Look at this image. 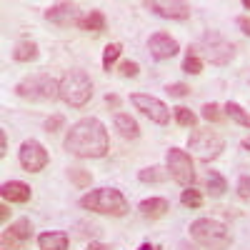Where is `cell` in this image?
<instances>
[{"label": "cell", "instance_id": "6da1fadb", "mask_svg": "<svg viewBox=\"0 0 250 250\" xmlns=\"http://www.w3.org/2000/svg\"><path fill=\"white\" fill-rule=\"evenodd\" d=\"M62 148L75 158H105L110 150L108 128L98 118H80L70 125Z\"/></svg>", "mask_w": 250, "mask_h": 250}, {"label": "cell", "instance_id": "7a4b0ae2", "mask_svg": "<svg viewBox=\"0 0 250 250\" xmlns=\"http://www.w3.org/2000/svg\"><path fill=\"white\" fill-rule=\"evenodd\" d=\"M78 205L83 210H90L98 215H110V218H123L130 210L128 198L118 188H98V190H90L78 200Z\"/></svg>", "mask_w": 250, "mask_h": 250}, {"label": "cell", "instance_id": "3957f363", "mask_svg": "<svg viewBox=\"0 0 250 250\" xmlns=\"http://www.w3.org/2000/svg\"><path fill=\"white\" fill-rule=\"evenodd\" d=\"M15 95L30 103H53L60 98V80L50 73H33L15 83Z\"/></svg>", "mask_w": 250, "mask_h": 250}, {"label": "cell", "instance_id": "277c9868", "mask_svg": "<svg viewBox=\"0 0 250 250\" xmlns=\"http://www.w3.org/2000/svg\"><path fill=\"white\" fill-rule=\"evenodd\" d=\"M188 230H190V238L205 250H228L233 243L228 225L215 218H198L190 223Z\"/></svg>", "mask_w": 250, "mask_h": 250}, {"label": "cell", "instance_id": "5b68a950", "mask_svg": "<svg viewBox=\"0 0 250 250\" xmlns=\"http://www.w3.org/2000/svg\"><path fill=\"white\" fill-rule=\"evenodd\" d=\"M93 98V80L85 70H68L60 78V98L70 108H85Z\"/></svg>", "mask_w": 250, "mask_h": 250}, {"label": "cell", "instance_id": "8992f818", "mask_svg": "<svg viewBox=\"0 0 250 250\" xmlns=\"http://www.w3.org/2000/svg\"><path fill=\"white\" fill-rule=\"evenodd\" d=\"M195 50L203 60H208L210 65H228L233 58H235V45L230 40H225L220 33L210 30L205 33L198 43H195Z\"/></svg>", "mask_w": 250, "mask_h": 250}, {"label": "cell", "instance_id": "52a82bcc", "mask_svg": "<svg viewBox=\"0 0 250 250\" xmlns=\"http://www.w3.org/2000/svg\"><path fill=\"white\" fill-rule=\"evenodd\" d=\"M188 148H190V153H193L198 160L213 163V160H218V158L223 155L225 140H223L215 130H210V128H195V130L190 133V138H188Z\"/></svg>", "mask_w": 250, "mask_h": 250}, {"label": "cell", "instance_id": "ba28073f", "mask_svg": "<svg viewBox=\"0 0 250 250\" xmlns=\"http://www.w3.org/2000/svg\"><path fill=\"white\" fill-rule=\"evenodd\" d=\"M165 168H168L170 178L183 185V188H193L198 175H195V163L190 158V153H185L180 148H170L165 153Z\"/></svg>", "mask_w": 250, "mask_h": 250}, {"label": "cell", "instance_id": "9c48e42d", "mask_svg": "<svg viewBox=\"0 0 250 250\" xmlns=\"http://www.w3.org/2000/svg\"><path fill=\"white\" fill-rule=\"evenodd\" d=\"M130 103L135 105V110H140L145 118L155 125H168L170 123V108L155 95H148V93H133L130 95Z\"/></svg>", "mask_w": 250, "mask_h": 250}, {"label": "cell", "instance_id": "30bf717a", "mask_svg": "<svg viewBox=\"0 0 250 250\" xmlns=\"http://www.w3.org/2000/svg\"><path fill=\"white\" fill-rule=\"evenodd\" d=\"M18 163H20V168H23L25 173H40L45 168V165L50 163V155L45 150V145L30 138L25 140L23 145H20V150H18Z\"/></svg>", "mask_w": 250, "mask_h": 250}, {"label": "cell", "instance_id": "8fae6325", "mask_svg": "<svg viewBox=\"0 0 250 250\" xmlns=\"http://www.w3.org/2000/svg\"><path fill=\"white\" fill-rule=\"evenodd\" d=\"M33 233H35V228L30 218H18L3 230V250H18L20 245H25L33 238Z\"/></svg>", "mask_w": 250, "mask_h": 250}, {"label": "cell", "instance_id": "7c38bea8", "mask_svg": "<svg viewBox=\"0 0 250 250\" xmlns=\"http://www.w3.org/2000/svg\"><path fill=\"white\" fill-rule=\"evenodd\" d=\"M145 10L155 13L158 18H165V20H178V23H183V20L190 18V5L188 3H180V0H170V3H163V0H145Z\"/></svg>", "mask_w": 250, "mask_h": 250}, {"label": "cell", "instance_id": "4fadbf2b", "mask_svg": "<svg viewBox=\"0 0 250 250\" xmlns=\"http://www.w3.org/2000/svg\"><path fill=\"white\" fill-rule=\"evenodd\" d=\"M43 18L48 20V23H53V25L68 28V25H78L80 23L83 13H80V5L78 3H55V5H50L43 13Z\"/></svg>", "mask_w": 250, "mask_h": 250}, {"label": "cell", "instance_id": "5bb4252c", "mask_svg": "<svg viewBox=\"0 0 250 250\" xmlns=\"http://www.w3.org/2000/svg\"><path fill=\"white\" fill-rule=\"evenodd\" d=\"M148 53L155 58V60H170L180 53V45L178 40L170 35V33H153L148 38Z\"/></svg>", "mask_w": 250, "mask_h": 250}, {"label": "cell", "instance_id": "9a60e30c", "mask_svg": "<svg viewBox=\"0 0 250 250\" xmlns=\"http://www.w3.org/2000/svg\"><path fill=\"white\" fill-rule=\"evenodd\" d=\"M0 195H3L5 203H28L33 198V190L23 180H8L0 185Z\"/></svg>", "mask_w": 250, "mask_h": 250}, {"label": "cell", "instance_id": "2e32d148", "mask_svg": "<svg viewBox=\"0 0 250 250\" xmlns=\"http://www.w3.org/2000/svg\"><path fill=\"white\" fill-rule=\"evenodd\" d=\"M138 210H140V215L145 220H160V218L168 215L170 203L165 200V198H145V200H140Z\"/></svg>", "mask_w": 250, "mask_h": 250}, {"label": "cell", "instance_id": "e0dca14e", "mask_svg": "<svg viewBox=\"0 0 250 250\" xmlns=\"http://www.w3.org/2000/svg\"><path fill=\"white\" fill-rule=\"evenodd\" d=\"M113 125H115L118 135L125 138V140H135V138L140 135V125H138V120H135L130 113H115Z\"/></svg>", "mask_w": 250, "mask_h": 250}, {"label": "cell", "instance_id": "ac0fdd59", "mask_svg": "<svg viewBox=\"0 0 250 250\" xmlns=\"http://www.w3.org/2000/svg\"><path fill=\"white\" fill-rule=\"evenodd\" d=\"M68 245H70V238L62 230H48V233L38 235V248L40 250H68Z\"/></svg>", "mask_w": 250, "mask_h": 250}, {"label": "cell", "instance_id": "d6986e66", "mask_svg": "<svg viewBox=\"0 0 250 250\" xmlns=\"http://www.w3.org/2000/svg\"><path fill=\"white\" fill-rule=\"evenodd\" d=\"M105 25H108V18H105V13L103 10H88L85 15L80 18V23H78V28L80 30H85V33H103L105 30Z\"/></svg>", "mask_w": 250, "mask_h": 250}, {"label": "cell", "instance_id": "ffe728a7", "mask_svg": "<svg viewBox=\"0 0 250 250\" xmlns=\"http://www.w3.org/2000/svg\"><path fill=\"white\" fill-rule=\"evenodd\" d=\"M38 55H40V50H38V45L33 43V40H18L15 48H13V60L15 62H33V60H38Z\"/></svg>", "mask_w": 250, "mask_h": 250}, {"label": "cell", "instance_id": "44dd1931", "mask_svg": "<svg viewBox=\"0 0 250 250\" xmlns=\"http://www.w3.org/2000/svg\"><path fill=\"white\" fill-rule=\"evenodd\" d=\"M225 190H228V180L218 170H208V175H205V193L210 198H223Z\"/></svg>", "mask_w": 250, "mask_h": 250}, {"label": "cell", "instance_id": "7402d4cb", "mask_svg": "<svg viewBox=\"0 0 250 250\" xmlns=\"http://www.w3.org/2000/svg\"><path fill=\"white\" fill-rule=\"evenodd\" d=\"M223 110H225V118H230L233 123L243 125V128H250V110H245V108L240 105V103L228 100L225 105H223Z\"/></svg>", "mask_w": 250, "mask_h": 250}, {"label": "cell", "instance_id": "603a6c76", "mask_svg": "<svg viewBox=\"0 0 250 250\" xmlns=\"http://www.w3.org/2000/svg\"><path fill=\"white\" fill-rule=\"evenodd\" d=\"M183 73L188 75H200L203 73V58L198 55L195 45H190L185 50V58H183Z\"/></svg>", "mask_w": 250, "mask_h": 250}, {"label": "cell", "instance_id": "cb8c5ba5", "mask_svg": "<svg viewBox=\"0 0 250 250\" xmlns=\"http://www.w3.org/2000/svg\"><path fill=\"white\" fill-rule=\"evenodd\" d=\"M170 178L168 168H160V165H150V168H143L138 173V180L140 183H165Z\"/></svg>", "mask_w": 250, "mask_h": 250}, {"label": "cell", "instance_id": "d4e9b609", "mask_svg": "<svg viewBox=\"0 0 250 250\" xmlns=\"http://www.w3.org/2000/svg\"><path fill=\"white\" fill-rule=\"evenodd\" d=\"M120 53H123V45L120 43H108L105 50H103V70L110 73L113 65L118 62V58H120Z\"/></svg>", "mask_w": 250, "mask_h": 250}, {"label": "cell", "instance_id": "484cf974", "mask_svg": "<svg viewBox=\"0 0 250 250\" xmlns=\"http://www.w3.org/2000/svg\"><path fill=\"white\" fill-rule=\"evenodd\" d=\"M173 115H175V123H178V125H183V128H193V130H195V125H198V115H195L190 108L178 105V108H173Z\"/></svg>", "mask_w": 250, "mask_h": 250}, {"label": "cell", "instance_id": "4316f807", "mask_svg": "<svg viewBox=\"0 0 250 250\" xmlns=\"http://www.w3.org/2000/svg\"><path fill=\"white\" fill-rule=\"evenodd\" d=\"M180 203H183L185 208H190V210H198V208L203 205V193L198 190L195 185H193V188H185V190L180 193Z\"/></svg>", "mask_w": 250, "mask_h": 250}, {"label": "cell", "instance_id": "83f0119b", "mask_svg": "<svg viewBox=\"0 0 250 250\" xmlns=\"http://www.w3.org/2000/svg\"><path fill=\"white\" fill-rule=\"evenodd\" d=\"M68 178H70V183L75 185V188H90V183H93V175H90V170H85V168H70L68 170Z\"/></svg>", "mask_w": 250, "mask_h": 250}, {"label": "cell", "instance_id": "f1b7e54d", "mask_svg": "<svg viewBox=\"0 0 250 250\" xmlns=\"http://www.w3.org/2000/svg\"><path fill=\"white\" fill-rule=\"evenodd\" d=\"M200 115L208 123H220L225 118V110H223V105H218V103H205V105L200 108Z\"/></svg>", "mask_w": 250, "mask_h": 250}, {"label": "cell", "instance_id": "f546056e", "mask_svg": "<svg viewBox=\"0 0 250 250\" xmlns=\"http://www.w3.org/2000/svg\"><path fill=\"white\" fill-rule=\"evenodd\" d=\"M165 93H168L170 98H188L193 90H190L188 83H168V85H165Z\"/></svg>", "mask_w": 250, "mask_h": 250}, {"label": "cell", "instance_id": "4dcf8cb0", "mask_svg": "<svg viewBox=\"0 0 250 250\" xmlns=\"http://www.w3.org/2000/svg\"><path fill=\"white\" fill-rule=\"evenodd\" d=\"M118 73L123 75V78H135L138 73H140V65L135 60H120L118 62Z\"/></svg>", "mask_w": 250, "mask_h": 250}, {"label": "cell", "instance_id": "1f68e13d", "mask_svg": "<svg viewBox=\"0 0 250 250\" xmlns=\"http://www.w3.org/2000/svg\"><path fill=\"white\" fill-rule=\"evenodd\" d=\"M235 193H238L240 200H248V203H250V175H240V178H238Z\"/></svg>", "mask_w": 250, "mask_h": 250}, {"label": "cell", "instance_id": "d6a6232c", "mask_svg": "<svg viewBox=\"0 0 250 250\" xmlns=\"http://www.w3.org/2000/svg\"><path fill=\"white\" fill-rule=\"evenodd\" d=\"M62 125H65V118H62V115H50L43 128H45V133H58Z\"/></svg>", "mask_w": 250, "mask_h": 250}, {"label": "cell", "instance_id": "836d02e7", "mask_svg": "<svg viewBox=\"0 0 250 250\" xmlns=\"http://www.w3.org/2000/svg\"><path fill=\"white\" fill-rule=\"evenodd\" d=\"M235 25H238L245 35H250V15H238V18H235Z\"/></svg>", "mask_w": 250, "mask_h": 250}, {"label": "cell", "instance_id": "e575fe53", "mask_svg": "<svg viewBox=\"0 0 250 250\" xmlns=\"http://www.w3.org/2000/svg\"><path fill=\"white\" fill-rule=\"evenodd\" d=\"M105 105H108V108H113V110H118V108H120V95L108 93V95H105Z\"/></svg>", "mask_w": 250, "mask_h": 250}, {"label": "cell", "instance_id": "d590c367", "mask_svg": "<svg viewBox=\"0 0 250 250\" xmlns=\"http://www.w3.org/2000/svg\"><path fill=\"white\" fill-rule=\"evenodd\" d=\"M5 153H8V133L0 130V155H5Z\"/></svg>", "mask_w": 250, "mask_h": 250}, {"label": "cell", "instance_id": "8d00e7d4", "mask_svg": "<svg viewBox=\"0 0 250 250\" xmlns=\"http://www.w3.org/2000/svg\"><path fill=\"white\" fill-rule=\"evenodd\" d=\"M85 250H113V245H108V243H98V240H95V243H90Z\"/></svg>", "mask_w": 250, "mask_h": 250}, {"label": "cell", "instance_id": "74e56055", "mask_svg": "<svg viewBox=\"0 0 250 250\" xmlns=\"http://www.w3.org/2000/svg\"><path fill=\"white\" fill-rule=\"evenodd\" d=\"M8 218H10V208H8V203H3L0 205V220L8 223Z\"/></svg>", "mask_w": 250, "mask_h": 250}, {"label": "cell", "instance_id": "f35d334b", "mask_svg": "<svg viewBox=\"0 0 250 250\" xmlns=\"http://www.w3.org/2000/svg\"><path fill=\"white\" fill-rule=\"evenodd\" d=\"M240 148H243V150H250V135L240 140Z\"/></svg>", "mask_w": 250, "mask_h": 250}, {"label": "cell", "instance_id": "ab89813d", "mask_svg": "<svg viewBox=\"0 0 250 250\" xmlns=\"http://www.w3.org/2000/svg\"><path fill=\"white\" fill-rule=\"evenodd\" d=\"M138 250H155V248H153V245H150V243H143V245H140V248H138Z\"/></svg>", "mask_w": 250, "mask_h": 250}, {"label": "cell", "instance_id": "60d3db41", "mask_svg": "<svg viewBox=\"0 0 250 250\" xmlns=\"http://www.w3.org/2000/svg\"><path fill=\"white\" fill-rule=\"evenodd\" d=\"M243 8H245V10H250V0H245V3H243Z\"/></svg>", "mask_w": 250, "mask_h": 250}]
</instances>
